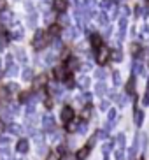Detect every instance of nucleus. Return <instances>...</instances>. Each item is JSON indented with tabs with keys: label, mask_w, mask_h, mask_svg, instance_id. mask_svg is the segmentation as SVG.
<instances>
[{
	"label": "nucleus",
	"mask_w": 149,
	"mask_h": 160,
	"mask_svg": "<svg viewBox=\"0 0 149 160\" xmlns=\"http://www.w3.org/2000/svg\"><path fill=\"white\" fill-rule=\"evenodd\" d=\"M5 9V0H0V11Z\"/></svg>",
	"instance_id": "obj_15"
},
{
	"label": "nucleus",
	"mask_w": 149,
	"mask_h": 160,
	"mask_svg": "<svg viewBox=\"0 0 149 160\" xmlns=\"http://www.w3.org/2000/svg\"><path fill=\"white\" fill-rule=\"evenodd\" d=\"M74 118V111H72V108L70 106H65L63 108V111H61V120H63V123H70V120Z\"/></svg>",
	"instance_id": "obj_2"
},
{
	"label": "nucleus",
	"mask_w": 149,
	"mask_h": 160,
	"mask_svg": "<svg viewBox=\"0 0 149 160\" xmlns=\"http://www.w3.org/2000/svg\"><path fill=\"white\" fill-rule=\"evenodd\" d=\"M5 128H7V125H5V122L2 120V118H0V136H2V134L5 132Z\"/></svg>",
	"instance_id": "obj_13"
},
{
	"label": "nucleus",
	"mask_w": 149,
	"mask_h": 160,
	"mask_svg": "<svg viewBox=\"0 0 149 160\" xmlns=\"http://www.w3.org/2000/svg\"><path fill=\"white\" fill-rule=\"evenodd\" d=\"M28 97H30V92H21L19 93V102H26Z\"/></svg>",
	"instance_id": "obj_12"
},
{
	"label": "nucleus",
	"mask_w": 149,
	"mask_h": 160,
	"mask_svg": "<svg viewBox=\"0 0 149 160\" xmlns=\"http://www.w3.org/2000/svg\"><path fill=\"white\" fill-rule=\"evenodd\" d=\"M105 60H107V49H105V48H100V53H98V62H100V63H105Z\"/></svg>",
	"instance_id": "obj_10"
},
{
	"label": "nucleus",
	"mask_w": 149,
	"mask_h": 160,
	"mask_svg": "<svg viewBox=\"0 0 149 160\" xmlns=\"http://www.w3.org/2000/svg\"><path fill=\"white\" fill-rule=\"evenodd\" d=\"M55 76H56V79H63V76H65V67H63V65L56 67V69H55Z\"/></svg>",
	"instance_id": "obj_9"
},
{
	"label": "nucleus",
	"mask_w": 149,
	"mask_h": 160,
	"mask_svg": "<svg viewBox=\"0 0 149 160\" xmlns=\"http://www.w3.org/2000/svg\"><path fill=\"white\" fill-rule=\"evenodd\" d=\"M9 102V90L5 88H0V104L4 106V104Z\"/></svg>",
	"instance_id": "obj_4"
},
{
	"label": "nucleus",
	"mask_w": 149,
	"mask_h": 160,
	"mask_svg": "<svg viewBox=\"0 0 149 160\" xmlns=\"http://www.w3.org/2000/svg\"><path fill=\"white\" fill-rule=\"evenodd\" d=\"M91 44H93L97 49H100V48H102V41H100V37H98V35H93V37H91Z\"/></svg>",
	"instance_id": "obj_11"
},
{
	"label": "nucleus",
	"mask_w": 149,
	"mask_h": 160,
	"mask_svg": "<svg viewBox=\"0 0 149 160\" xmlns=\"http://www.w3.org/2000/svg\"><path fill=\"white\" fill-rule=\"evenodd\" d=\"M61 32V27L60 25H51V27H49V30H47V33H49V35H58V33Z\"/></svg>",
	"instance_id": "obj_8"
},
{
	"label": "nucleus",
	"mask_w": 149,
	"mask_h": 160,
	"mask_svg": "<svg viewBox=\"0 0 149 160\" xmlns=\"http://www.w3.org/2000/svg\"><path fill=\"white\" fill-rule=\"evenodd\" d=\"M67 9V2L65 0H55V11L56 12H63Z\"/></svg>",
	"instance_id": "obj_3"
},
{
	"label": "nucleus",
	"mask_w": 149,
	"mask_h": 160,
	"mask_svg": "<svg viewBox=\"0 0 149 160\" xmlns=\"http://www.w3.org/2000/svg\"><path fill=\"white\" fill-rule=\"evenodd\" d=\"M18 151L19 153H26L28 151V141L26 139H21V141L18 142Z\"/></svg>",
	"instance_id": "obj_7"
},
{
	"label": "nucleus",
	"mask_w": 149,
	"mask_h": 160,
	"mask_svg": "<svg viewBox=\"0 0 149 160\" xmlns=\"http://www.w3.org/2000/svg\"><path fill=\"white\" fill-rule=\"evenodd\" d=\"M11 130H12V134H18V130H19V127H18V125H11Z\"/></svg>",
	"instance_id": "obj_14"
},
{
	"label": "nucleus",
	"mask_w": 149,
	"mask_h": 160,
	"mask_svg": "<svg viewBox=\"0 0 149 160\" xmlns=\"http://www.w3.org/2000/svg\"><path fill=\"white\" fill-rule=\"evenodd\" d=\"M47 160H58V155H56V153H53V155H49V158Z\"/></svg>",
	"instance_id": "obj_16"
},
{
	"label": "nucleus",
	"mask_w": 149,
	"mask_h": 160,
	"mask_svg": "<svg viewBox=\"0 0 149 160\" xmlns=\"http://www.w3.org/2000/svg\"><path fill=\"white\" fill-rule=\"evenodd\" d=\"M46 83H47V76L46 74H41L37 79H35V88H42Z\"/></svg>",
	"instance_id": "obj_5"
},
{
	"label": "nucleus",
	"mask_w": 149,
	"mask_h": 160,
	"mask_svg": "<svg viewBox=\"0 0 149 160\" xmlns=\"http://www.w3.org/2000/svg\"><path fill=\"white\" fill-rule=\"evenodd\" d=\"M49 33H44L42 30H39L37 33H35V39H33V46H35V49H44V48L47 46V42H49Z\"/></svg>",
	"instance_id": "obj_1"
},
{
	"label": "nucleus",
	"mask_w": 149,
	"mask_h": 160,
	"mask_svg": "<svg viewBox=\"0 0 149 160\" xmlns=\"http://www.w3.org/2000/svg\"><path fill=\"white\" fill-rule=\"evenodd\" d=\"M88 153H89V146H84V148H81L79 151H77V160H84L86 157H88Z\"/></svg>",
	"instance_id": "obj_6"
},
{
	"label": "nucleus",
	"mask_w": 149,
	"mask_h": 160,
	"mask_svg": "<svg viewBox=\"0 0 149 160\" xmlns=\"http://www.w3.org/2000/svg\"><path fill=\"white\" fill-rule=\"evenodd\" d=\"M46 108H53V102H51V99H47V100H46Z\"/></svg>",
	"instance_id": "obj_17"
}]
</instances>
